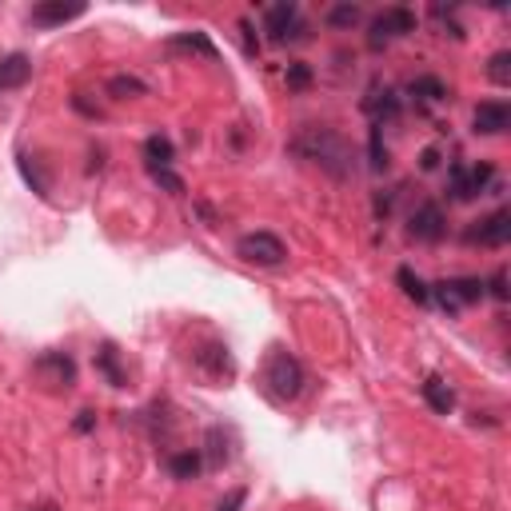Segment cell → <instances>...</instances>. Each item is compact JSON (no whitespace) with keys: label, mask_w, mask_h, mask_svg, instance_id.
I'll return each mask as SVG.
<instances>
[{"label":"cell","mask_w":511,"mask_h":511,"mask_svg":"<svg viewBox=\"0 0 511 511\" xmlns=\"http://www.w3.org/2000/svg\"><path fill=\"white\" fill-rule=\"evenodd\" d=\"M511 240V212L499 208L491 216H483L475 228H467V244H483V248H504Z\"/></svg>","instance_id":"ba28073f"},{"label":"cell","mask_w":511,"mask_h":511,"mask_svg":"<svg viewBox=\"0 0 511 511\" xmlns=\"http://www.w3.org/2000/svg\"><path fill=\"white\" fill-rule=\"evenodd\" d=\"M236 256L240 260H248V264H260V268H276V264H284V240L280 236H272V232H248V236H240V244H236Z\"/></svg>","instance_id":"5b68a950"},{"label":"cell","mask_w":511,"mask_h":511,"mask_svg":"<svg viewBox=\"0 0 511 511\" xmlns=\"http://www.w3.org/2000/svg\"><path fill=\"white\" fill-rule=\"evenodd\" d=\"M200 467H204L200 451H172V456H168V472L176 475V480H192Z\"/></svg>","instance_id":"e0dca14e"},{"label":"cell","mask_w":511,"mask_h":511,"mask_svg":"<svg viewBox=\"0 0 511 511\" xmlns=\"http://www.w3.org/2000/svg\"><path fill=\"white\" fill-rule=\"evenodd\" d=\"M77 16H85V4L80 0H40L36 8L28 12V24L32 28H53V24H69V20H77Z\"/></svg>","instance_id":"30bf717a"},{"label":"cell","mask_w":511,"mask_h":511,"mask_svg":"<svg viewBox=\"0 0 511 511\" xmlns=\"http://www.w3.org/2000/svg\"><path fill=\"white\" fill-rule=\"evenodd\" d=\"M292 152H300L304 160L320 164V168L336 180L356 176V148H352L336 128H304L300 136L292 140Z\"/></svg>","instance_id":"6da1fadb"},{"label":"cell","mask_w":511,"mask_h":511,"mask_svg":"<svg viewBox=\"0 0 511 511\" xmlns=\"http://www.w3.org/2000/svg\"><path fill=\"white\" fill-rule=\"evenodd\" d=\"M408 232H411V240H419V244H435L448 232V216H443L440 204H419L408 220Z\"/></svg>","instance_id":"52a82bcc"},{"label":"cell","mask_w":511,"mask_h":511,"mask_svg":"<svg viewBox=\"0 0 511 511\" xmlns=\"http://www.w3.org/2000/svg\"><path fill=\"white\" fill-rule=\"evenodd\" d=\"M395 280H400V288L408 292V300H416V304H432V284H424V280H419L411 268H400V272H395Z\"/></svg>","instance_id":"ac0fdd59"},{"label":"cell","mask_w":511,"mask_h":511,"mask_svg":"<svg viewBox=\"0 0 511 511\" xmlns=\"http://www.w3.org/2000/svg\"><path fill=\"white\" fill-rule=\"evenodd\" d=\"M308 80H312L308 64H292V69H288V85L292 88H308Z\"/></svg>","instance_id":"4dcf8cb0"},{"label":"cell","mask_w":511,"mask_h":511,"mask_svg":"<svg viewBox=\"0 0 511 511\" xmlns=\"http://www.w3.org/2000/svg\"><path fill=\"white\" fill-rule=\"evenodd\" d=\"M491 296H496V300H507V272L504 268L491 276Z\"/></svg>","instance_id":"1f68e13d"},{"label":"cell","mask_w":511,"mask_h":511,"mask_svg":"<svg viewBox=\"0 0 511 511\" xmlns=\"http://www.w3.org/2000/svg\"><path fill=\"white\" fill-rule=\"evenodd\" d=\"M109 93L120 96V101H125V96H148V85L140 77H112L109 80Z\"/></svg>","instance_id":"603a6c76"},{"label":"cell","mask_w":511,"mask_h":511,"mask_svg":"<svg viewBox=\"0 0 511 511\" xmlns=\"http://www.w3.org/2000/svg\"><path fill=\"white\" fill-rule=\"evenodd\" d=\"M144 156H148V164H160V168H168L172 164V140L168 136H148V144H144Z\"/></svg>","instance_id":"7402d4cb"},{"label":"cell","mask_w":511,"mask_h":511,"mask_svg":"<svg viewBox=\"0 0 511 511\" xmlns=\"http://www.w3.org/2000/svg\"><path fill=\"white\" fill-rule=\"evenodd\" d=\"M360 4H336V8H328V24L332 28H352V24H360Z\"/></svg>","instance_id":"cb8c5ba5"},{"label":"cell","mask_w":511,"mask_h":511,"mask_svg":"<svg viewBox=\"0 0 511 511\" xmlns=\"http://www.w3.org/2000/svg\"><path fill=\"white\" fill-rule=\"evenodd\" d=\"M264 387H268V395L276 403H292L296 395L304 392V368H300V360H296L292 352L276 348L268 356V364H264Z\"/></svg>","instance_id":"7a4b0ae2"},{"label":"cell","mask_w":511,"mask_h":511,"mask_svg":"<svg viewBox=\"0 0 511 511\" xmlns=\"http://www.w3.org/2000/svg\"><path fill=\"white\" fill-rule=\"evenodd\" d=\"M32 511H56V504H36Z\"/></svg>","instance_id":"e575fe53"},{"label":"cell","mask_w":511,"mask_h":511,"mask_svg":"<svg viewBox=\"0 0 511 511\" xmlns=\"http://www.w3.org/2000/svg\"><path fill=\"white\" fill-rule=\"evenodd\" d=\"M36 368H40V372H56V380H61L64 387L77 380V368H72V360L61 356V352H48V356H40Z\"/></svg>","instance_id":"d6986e66"},{"label":"cell","mask_w":511,"mask_h":511,"mask_svg":"<svg viewBox=\"0 0 511 511\" xmlns=\"http://www.w3.org/2000/svg\"><path fill=\"white\" fill-rule=\"evenodd\" d=\"M264 28H268L272 40H296V36H304L300 8H296L292 0H280V4H272L268 16H264Z\"/></svg>","instance_id":"9c48e42d"},{"label":"cell","mask_w":511,"mask_h":511,"mask_svg":"<svg viewBox=\"0 0 511 511\" xmlns=\"http://www.w3.org/2000/svg\"><path fill=\"white\" fill-rule=\"evenodd\" d=\"M208 464L212 467L228 464V440H224V432H220V427H212V432H208Z\"/></svg>","instance_id":"4316f807"},{"label":"cell","mask_w":511,"mask_h":511,"mask_svg":"<svg viewBox=\"0 0 511 511\" xmlns=\"http://www.w3.org/2000/svg\"><path fill=\"white\" fill-rule=\"evenodd\" d=\"M32 77V61L24 53H12L0 61V93H12V88H24Z\"/></svg>","instance_id":"4fadbf2b"},{"label":"cell","mask_w":511,"mask_h":511,"mask_svg":"<svg viewBox=\"0 0 511 511\" xmlns=\"http://www.w3.org/2000/svg\"><path fill=\"white\" fill-rule=\"evenodd\" d=\"M424 400H427V408L440 411V416H448V411L456 408V392H451V387L443 384L440 376H432V380L424 384Z\"/></svg>","instance_id":"9a60e30c"},{"label":"cell","mask_w":511,"mask_h":511,"mask_svg":"<svg viewBox=\"0 0 511 511\" xmlns=\"http://www.w3.org/2000/svg\"><path fill=\"white\" fill-rule=\"evenodd\" d=\"M168 48H188V53H200V56H208V61H216V45H212L204 32H184V36H172Z\"/></svg>","instance_id":"ffe728a7"},{"label":"cell","mask_w":511,"mask_h":511,"mask_svg":"<svg viewBox=\"0 0 511 511\" xmlns=\"http://www.w3.org/2000/svg\"><path fill=\"white\" fill-rule=\"evenodd\" d=\"M419 168H440V152H435V148H424V156H419Z\"/></svg>","instance_id":"d6a6232c"},{"label":"cell","mask_w":511,"mask_h":511,"mask_svg":"<svg viewBox=\"0 0 511 511\" xmlns=\"http://www.w3.org/2000/svg\"><path fill=\"white\" fill-rule=\"evenodd\" d=\"M244 499H248V491H244V488H232L224 499H220V507H216V511H240V507H244Z\"/></svg>","instance_id":"f546056e"},{"label":"cell","mask_w":511,"mask_h":511,"mask_svg":"<svg viewBox=\"0 0 511 511\" xmlns=\"http://www.w3.org/2000/svg\"><path fill=\"white\" fill-rule=\"evenodd\" d=\"M488 77L496 80L499 88H507V85H511V53H496V56H491Z\"/></svg>","instance_id":"484cf974"},{"label":"cell","mask_w":511,"mask_h":511,"mask_svg":"<svg viewBox=\"0 0 511 511\" xmlns=\"http://www.w3.org/2000/svg\"><path fill=\"white\" fill-rule=\"evenodd\" d=\"M96 368H101L104 380L112 387H125V372H120V364H117V348H112V344H104V348L96 352Z\"/></svg>","instance_id":"44dd1931"},{"label":"cell","mask_w":511,"mask_h":511,"mask_svg":"<svg viewBox=\"0 0 511 511\" xmlns=\"http://www.w3.org/2000/svg\"><path fill=\"white\" fill-rule=\"evenodd\" d=\"M408 93L416 96V101H424V104H440L443 96H448V85H443L440 77H416L408 85Z\"/></svg>","instance_id":"2e32d148"},{"label":"cell","mask_w":511,"mask_h":511,"mask_svg":"<svg viewBox=\"0 0 511 511\" xmlns=\"http://www.w3.org/2000/svg\"><path fill=\"white\" fill-rule=\"evenodd\" d=\"M93 424H96V416H93V411H80V419H77V432H93Z\"/></svg>","instance_id":"836d02e7"},{"label":"cell","mask_w":511,"mask_h":511,"mask_svg":"<svg viewBox=\"0 0 511 511\" xmlns=\"http://www.w3.org/2000/svg\"><path fill=\"white\" fill-rule=\"evenodd\" d=\"M196 364L212 376V380H232L236 376V364H232V352L224 344H208L204 352H196Z\"/></svg>","instance_id":"7c38bea8"},{"label":"cell","mask_w":511,"mask_h":511,"mask_svg":"<svg viewBox=\"0 0 511 511\" xmlns=\"http://www.w3.org/2000/svg\"><path fill=\"white\" fill-rule=\"evenodd\" d=\"M408 32H416V12H411V8H384V12L372 20V36H368V45L384 48L387 40L408 36Z\"/></svg>","instance_id":"8992f818"},{"label":"cell","mask_w":511,"mask_h":511,"mask_svg":"<svg viewBox=\"0 0 511 511\" xmlns=\"http://www.w3.org/2000/svg\"><path fill=\"white\" fill-rule=\"evenodd\" d=\"M364 112L380 125V120H395L400 117V96L392 93V88H372V93L364 96Z\"/></svg>","instance_id":"5bb4252c"},{"label":"cell","mask_w":511,"mask_h":511,"mask_svg":"<svg viewBox=\"0 0 511 511\" xmlns=\"http://www.w3.org/2000/svg\"><path fill=\"white\" fill-rule=\"evenodd\" d=\"M380 128L384 125L372 128V144H368V152H372V172H384L387 168V148H384V140H380Z\"/></svg>","instance_id":"83f0119b"},{"label":"cell","mask_w":511,"mask_h":511,"mask_svg":"<svg viewBox=\"0 0 511 511\" xmlns=\"http://www.w3.org/2000/svg\"><path fill=\"white\" fill-rule=\"evenodd\" d=\"M148 172H152V180L164 188V192H172V196L184 192V180H180L172 168H160V164H148Z\"/></svg>","instance_id":"d4e9b609"},{"label":"cell","mask_w":511,"mask_h":511,"mask_svg":"<svg viewBox=\"0 0 511 511\" xmlns=\"http://www.w3.org/2000/svg\"><path fill=\"white\" fill-rule=\"evenodd\" d=\"M483 280L480 276H459V280H443V284H432V300L440 304L443 312H464V308H472V304H480L483 300Z\"/></svg>","instance_id":"3957f363"},{"label":"cell","mask_w":511,"mask_h":511,"mask_svg":"<svg viewBox=\"0 0 511 511\" xmlns=\"http://www.w3.org/2000/svg\"><path fill=\"white\" fill-rule=\"evenodd\" d=\"M20 172H24V180H28V184H32V188H36V192H40V196H45V192H48L45 176H40V172H36V168H32V164H28V156H20Z\"/></svg>","instance_id":"f1b7e54d"},{"label":"cell","mask_w":511,"mask_h":511,"mask_svg":"<svg viewBox=\"0 0 511 511\" xmlns=\"http://www.w3.org/2000/svg\"><path fill=\"white\" fill-rule=\"evenodd\" d=\"M491 180H496V168H491V164H451L448 192H451V200H472V196H480Z\"/></svg>","instance_id":"277c9868"},{"label":"cell","mask_w":511,"mask_h":511,"mask_svg":"<svg viewBox=\"0 0 511 511\" xmlns=\"http://www.w3.org/2000/svg\"><path fill=\"white\" fill-rule=\"evenodd\" d=\"M472 125H475V132H483V136H499V132L511 128V104L507 101H483L480 109H475Z\"/></svg>","instance_id":"8fae6325"}]
</instances>
